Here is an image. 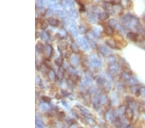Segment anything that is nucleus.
<instances>
[{
	"label": "nucleus",
	"mask_w": 145,
	"mask_h": 128,
	"mask_svg": "<svg viewBox=\"0 0 145 128\" xmlns=\"http://www.w3.org/2000/svg\"><path fill=\"white\" fill-rule=\"evenodd\" d=\"M90 65L95 69H98L101 66L102 63L99 56L95 53H92L89 56Z\"/></svg>",
	"instance_id": "1"
},
{
	"label": "nucleus",
	"mask_w": 145,
	"mask_h": 128,
	"mask_svg": "<svg viewBox=\"0 0 145 128\" xmlns=\"http://www.w3.org/2000/svg\"><path fill=\"white\" fill-rule=\"evenodd\" d=\"M43 53L47 60H49L52 57L53 53V48L49 43H46L43 48Z\"/></svg>",
	"instance_id": "2"
},
{
	"label": "nucleus",
	"mask_w": 145,
	"mask_h": 128,
	"mask_svg": "<svg viewBox=\"0 0 145 128\" xmlns=\"http://www.w3.org/2000/svg\"><path fill=\"white\" fill-rule=\"evenodd\" d=\"M78 44L79 45L80 47H81L84 51H88L89 50V43H88V40L87 38H79L78 39Z\"/></svg>",
	"instance_id": "3"
},
{
	"label": "nucleus",
	"mask_w": 145,
	"mask_h": 128,
	"mask_svg": "<svg viewBox=\"0 0 145 128\" xmlns=\"http://www.w3.org/2000/svg\"><path fill=\"white\" fill-rule=\"evenodd\" d=\"M120 69L119 64H118L117 62L114 63V64H109L108 66V70H109L110 73H111L112 75H117Z\"/></svg>",
	"instance_id": "4"
},
{
	"label": "nucleus",
	"mask_w": 145,
	"mask_h": 128,
	"mask_svg": "<svg viewBox=\"0 0 145 128\" xmlns=\"http://www.w3.org/2000/svg\"><path fill=\"white\" fill-rule=\"evenodd\" d=\"M114 111L111 109H108L105 112V118L106 122H113L114 120Z\"/></svg>",
	"instance_id": "5"
},
{
	"label": "nucleus",
	"mask_w": 145,
	"mask_h": 128,
	"mask_svg": "<svg viewBox=\"0 0 145 128\" xmlns=\"http://www.w3.org/2000/svg\"><path fill=\"white\" fill-rule=\"evenodd\" d=\"M125 111H126V107L124 105H121L118 107L117 110L114 111V116L115 117H117V116L121 117V116L124 115Z\"/></svg>",
	"instance_id": "6"
},
{
	"label": "nucleus",
	"mask_w": 145,
	"mask_h": 128,
	"mask_svg": "<svg viewBox=\"0 0 145 128\" xmlns=\"http://www.w3.org/2000/svg\"><path fill=\"white\" fill-rule=\"evenodd\" d=\"M124 116H125V118L126 119L129 121L132 120L133 118H134V111H133L132 108H131L130 107H126Z\"/></svg>",
	"instance_id": "7"
},
{
	"label": "nucleus",
	"mask_w": 145,
	"mask_h": 128,
	"mask_svg": "<svg viewBox=\"0 0 145 128\" xmlns=\"http://www.w3.org/2000/svg\"><path fill=\"white\" fill-rule=\"evenodd\" d=\"M76 108L78 109V111H79L80 113L82 114L84 116H88L90 115V112L88 111V109H86V107L82 106V105H76L75 107Z\"/></svg>",
	"instance_id": "8"
},
{
	"label": "nucleus",
	"mask_w": 145,
	"mask_h": 128,
	"mask_svg": "<svg viewBox=\"0 0 145 128\" xmlns=\"http://www.w3.org/2000/svg\"><path fill=\"white\" fill-rule=\"evenodd\" d=\"M126 38L128 40L134 41V42H137L138 39H139V35L136 33H135V32H130L126 34Z\"/></svg>",
	"instance_id": "9"
},
{
	"label": "nucleus",
	"mask_w": 145,
	"mask_h": 128,
	"mask_svg": "<svg viewBox=\"0 0 145 128\" xmlns=\"http://www.w3.org/2000/svg\"><path fill=\"white\" fill-rule=\"evenodd\" d=\"M47 76H48L49 81H52V82L55 81L56 80V75L53 69H50L47 72Z\"/></svg>",
	"instance_id": "10"
},
{
	"label": "nucleus",
	"mask_w": 145,
	"mask_h": 128,
	"mask_svg": "<svg viewBox=\"0 0 145 128\" xmlns=\"http://www.w3.org/2000/svg\"><path fill=\"white\" fill-rule=\"evenodd\" d=\"M99 51L100 53L105 56L109 55L110 54V51L107 47H106L105 45H101L99 47Z\"/></svg>",
	"instance_id": "11"
},
{
	"label": "nucleus",
	"mask_w": 145,
	"mask_h": 128,
	"mask_svg": "<svg viewBox=\"0 0 145 128\" xmlns=\"http://www.w3.org/2000/svg\"><path fill=\"white\" fill-rule=\"evenodd\" d=\"M104 32L106 35H107L108 36H112L114 34V28H112L110 26H107L104 29Z\"/></svg>",
	"instance_id": "12"
},
{
	"label": "nucleus",
	"mask_w": 145,
	"mask_h": 128,
	"mask_svg": "<svg viewBox=\"0 0 145 128\" xmlns=\"http://www.w3.org/2000/svg\"><path fill=\"white\" fill-rule=\"evenodd\" d=\"M105 43L106 45L112 49H116L117 48V45H116V41L114 40H112V39H108V40H106L105 41Z\"/></svg>",
	"instance_id": "13"
},
{
	"label": "nucleus",
	"mask_w": 145,
	"mask_h": 128,
	"mask_svg": "<svg viewBox=\"0 0 145 128\" xmlns=\"http://www.w3.org/2000/svg\"><path fill=\"white\" fill-rule=\"evenodd\" d=\"M69 32L75 37L78 36V34H79V31H78V28L76 27L75 25H71L70 26Z\"/></svg>",
	"instance_id": "14"
},
{
	"label": "nucleus",
	"mask_w": 145,
	"mask_h": 128,
	"mask_svg": "<svg viewBox=\"0 0 145 128\" xmlns=\"http://www.w3.org/2000/svg\"><path fill=\"white\" fill-rule=\"evenodd\" d=\"M70 64H71L72 66L73 67H76L79 64V58L78 56L76 54L75 55H73L70 58Z\"/></svg>",
	"instance_id": "15"
},
{
	"label": "nucleus",
	"mask_w": 145,
	"mask_h": 128,
	"mask_svg": "<svg viewBox=\"0 0 145 128\" xmlns=\"http://www.w3.org/2000/svg\"><path fill=\"white\" fill-rule=\"evenodd\" d=\"M48 23L49 25H50L52 27H57L59 25V21L57 19L53 18V17H50V18L48 19Z\"/></svg>",
	"instance_id": "16"
},
{
	"label": "nucleus",
	"mask_w": 145,
	"mask_h": 128,
	"mask_svg": "<svg viewBox=\"0 0 145 128\" xmlns=\"http://www.w3.org/2000/svg\"><path fill=\"white\" fill-rule=\"evenodd\" d=\"M127 84H128L129 85H130V86H134V85H137V83H139V81H138V80L134 76H132L130 78V79L128 80V81H126Z\"/></svg>",
	"instance_id": "17"
},
{
	"label": "nucleus",
	"mask_w": 145,
	"mask_h": 128,
	"mask_svg": "<svg viewBox=\"0 0 145 128\" xmlns=\"http://www.w3.org/2000/svg\"><path fill=\"white\" fill-rule=\"evenodd\" d=\"M121 77L123 80H124V81H127L132 77V76L127 71H123L122 73H121Z\"/></svg>",
	"instance_id": "18"
},
{
	"label": "nucleus",
	"mask_w": 145,
	"mask_h": 128,
	"mask_svg": "<svg viewBox=\"0 0 145 128\" xmlns=\"http://www.w3.org/2000/svg\"><path fill=\"white\" fill-rule=\"evenodd\" d=\"M84 120L85 122L91 126H94L95 125V121L94 119H93L92 118L90 117V116H84Z\"/></svg>",
	"instance_id": "19"
},
{
	"label": "nucleus",
	"mask_w": 145,
	"mask_h": 128,
	"mask_svg": "<svg viewBox=\"0 0 145 128\" xmlns=\"http://www.w3.org/2000/svg\"><path fill=\"white\" fill-rule=\"evenodd\" d=\"M70 48L72 52L75 54H78L79 52V45L76 42H72L71 45H70Z\"/></svg>",
	"instance_id": "20"
},
{
	"label": "nucleus",
	"mask_w": 145,
	"mask_h": 128,
	"mask_svg": "<svg viewBox=\"0 0 145 128\" xmlns=\"http://www.w3.org/2000/svg\"><path fill=\"white\" fill-rule=\"evenodd\" d=\"M108 102V97L105 94H101L99 97V104L105 105Z\"/></svg>",
	"instance_id": "21"
},
{
	"label": "nucleus",
	"mask_w": 145,
	"mask_h": 128,
	"mask_svg": "<svg viewBox=\"0 0 145 128\" xmlns=\"http://www.w3.org/2000/svg\"><path fill=\"white\" fill-rule=\"evenodd\" d=\"M74 121L75 120H70L65 121L64 124H63V128H70V126H72L73 124H75L76 123Z\"/></svg>",
	"instance_id": "22"
},
{
	"label": "nucleus",
	"mask_w": 145,
	"mask_h": 128,
	"mask_svg": "<svg viewBox=\"0 0 145 128\" xmlns=\"http://www.w3.org/2000/svg\"><path fill=\"white\" fill-rule=\"evenodd\" d=\"M98 17H99V19L101 21H105V20L108 18L109 14H108V13L106 12H101L99 14Z\"/></svg>",
	"instance_id": "23"
},
{
	"label": "nucleus",
	"mask_w": 145,
	"mask_h": 128,
	"mask_svg": "<svg viewBox=\"0 0 145 128\" xmlns=\"http://www.w3.org/2000/svg\"><path fill=\"white\" fill-rule=\"evenodd\" d=\"M86 37H87V38L89 39V40H94L95 39L97 38L92 30H90L88 32H87Z\"/></svg>",
	"instance_id": "24"
},
{
	"label": "nucleus",
	"mask_w": 145,
	"mask_h": 128,
	"mask_svg": "<svg viewBox=\"0 0 145 128\" xmlns=\"http://www.w3.org/2000/svg\"><path fill=\"white\" fill-rule=\"evenodd\" d=\"M40 38L42 40L45 41H47L50 38V36H49V34H48V32L43 31L40 34Z\"/></svg>",
	"instance_id": "25"
},
{
	"label": "nucleus",
	"mask_w": 145,
	"mask_h": 128,
	"mask_svg": "<svg viewBox=\"0 0 145 128\" xmlns=\"http://www.w3.org/2000/svg\"><path fill=\"white\" fill-rule=\"evenodd\" d=\"M44 45H43L41 43H38L36 45V50L39 54H41L43 52Z\"/></svg>",
	"instance_id": "26"
},
{
	"label": "nucleus",
	"mask_w": 145,
	"mask_h": 128,
	"mask_svg": "<svg viewBox=\"0 0 145 128\" xmlns=\"http://www.w3.org/2000/svg\"><path fill=\"white\" fill-rule=\"evenodd\" d=\"M54 63L57 66L59 67H61L63 64V58H62L61 56L58 57V58H56V59L54 60Z\"/></svg>",
	"instance_id": "27"
},
{
	"label": "nucleus",
	"mask_w": 145,
	"mask_h": 128,
	"mask_svg": "<svg viewBox=\"0 0 145 128\" xmlns=\"http://www.w3.org/2000/svg\"><path fill=\"white\" fill-rule=\"evenodd\" d=\"M118 24V22L117 20H116L115 19H110L108 21V25L109 26L112 27V28H114V29H116V26Z\"/></svg>",
	"instance_id": "28"
},
{
	"label": "nucleus",
	"mask_w": 145,
	"mask_h": 128,
	"mask_svg": "<svg viewBox=\"0 0 145 128\" xmlns=\"http://www.w3.org/2000/svg\"><path fill=\"white\" fill-rule=\"evenodd\" d=\"M106 82V80L105 78L103 76L99 77V78L97 80V83L99 85H104Z\"/></svg>",
	"instance_id": "29"
},
{
	"label": "nucleus",
	"mask_w": 145,
	"mask_h": 128,
	"mask_svg": "<svg viewBox=\"0 0 145 128\" xmlns=\"http://www.w3.org/2000/svg\"><path fill=\"white\" fill-rule=\"evenodd\" d=\"M69 14L70 15V16H72V17H73V18H75V19H77L78 17V12H77V11L76 10H75V9H72V10H70L69 12Z\"/></svg>",
	"instance_id": "30"
},
{
	"label": "nucleus",
	"mask_w": 145,
	"mask_h": 128,
	"mask_svg": "<svg viewBox=\"0 0 145 128\" xmlns=\"http://www.w3.org/2000/svg\"><path fill=\"white\" fill-rule=\"evenodd\" d=\"M104 86V89L105 90V91L106 93H108L110 92V91L111 90V87H112V85L111 83H110L109 81H106L105 83V85H103Z\"/></svg>",
	"instance_id": "31"
},
{
	"label": "nucleus",
	"mask_w": 145,
	"mask_h": 128,
	"mask_svg": "<svg viewBox=\"0 0 145 128\" xmlns=\"http://www.w3.org/2000/svg\"><path fill=\"white\" fill-rule=\"evenodd\" d=\"M88 43H89V45L90 46L91 48H92L93 49H96L97 48V45L95 41H94V40H89V39H88Z\"/></svg>",
	"instance_id": "32"
},
{
	"label": "nucleus",
	"mask_w": 145,
	"mask_h": 128,
	"mask_svg": "<svg viewBox=\"0 0 145 128\" xmlns=\"http://www.w3.org/2000/svg\"><path fill=\"white\" fill-rule=\"evenodd\" d=\"M78 31H79V34H85L86 33V29L85 27V26L83 25H81L79 26L78 27Z\"/></svg>",
	"instance_id": "33"
},
{
	"label": "nucleus",
	"mask_w": 145,
	"mask_h": 128,
	"mask_svg": "<svg viewBox=\"0 0 145 128\" xmlns=\"http://www.w3.org/2000/svg\"><path fill=\"white\" fill-rule=\"evenodd\" d=\"M67 48V43L65 41H62V42L59 43V45H58V49H61V50H65Z\"/></svg>",
	"instance_id": "34"
},
{
	"label": "nucleus",
	"mask_w": 145,
	"mask_h": 128,
	"mask_svg": "<svg viewBox=\"0 0 145 128\" xmlns=\"http://www.w3.org/2000/svg\"><path fill=\"white\" fill-rule=\"evenodd\" d=\"M92 30L94 31V34H95L97 38H99V37L101 36L102 32H101V30H99V29H98V28H94Z\"/></svg>",
	"instance_id": "35"
},
{
	"label": "nucleus",
	"mask_w": 145,
	"mask_h": 128,
	"mask_svg": "<svg viewBox=\"0 0 145 128\" xmlns=\"http://www.w3.org/2000/svg\"><path fill=\"white\" fill-rule=\"evenodd\" d=\"M55 14L57 16H58V17H64L67 16V14H66L65 12H63V11H56V13H55Z\"/></svg>",
	"instance_id": "36"
},
{
	"label": "nucleus",
	"mask_w": 145,
	"mask_h": 128,
	"mask_svg": "<svg viewBox=\"0 0 145 128\" xmlns=\"http://www.w3.org/2000/svg\"><path fill=\"white\" fill-rule=\"evenodd\" d=\"M39 109L41 111H46L48 110V106L46 105L45 104H43V103H41L39 105Z\"/></svg>",
	"instance_id": "37"
},
{
	"label": "nucleus",
	"mask_w": 145,
	"mask_h": 128,
	"mask_svg": "<svg viewBox=\"0 0 145 128\" xmlns=\"http://www.w3.org/2000/svg\"><path fill=\"white\" fill-rule=\"evenodd\" d=\"M36 126H38V128H44L45 126L43 122H41L40 120H39L38 118H37V117H36Z\"/></svg>",
	"instance_id": "38"
},
{
	"label": "nucleus",
	"mask_w": 145,
	"mask_h": 128,
	"mask_svg": "<svg viewBox=\"0 0 145 128\" xmlns=\"http://www.w3.org/2000/svg\"><path fill=\"white\" fill-rule=\"evenodd\" d=\"M65 118V113L63 111H60L58 113V119L59 121H63Z\"/></svg>",
	"instance_id": "39"
},
{
	"label": "nucleus",
	"mask_w": 145,
	"mask_h": 128,
	"mask_svg": "<svg viewBox=\"0 0 145 128\" xmlns=\"http://www.w3.org/2000/svg\"><path fill=\"white\" fill-rule=\"evenodd\" d=\"M48 21L46 22V21H43L41 22V29H42V30H45L46 29L48 28Z\"/></svg>",
	"instance_id": "40"
},
{
	"label": "nucleus",
	"mask_w": 145,
	"mask_h": 128,
	"mask_svg": "<svg viewBox=\"0 0 145 128\" xmlns=\"http://www.w3.org/2000/svg\"><path fill=\"white\" fill-rule=\"evenodd\" d=\"M108 62L109 64L116 63V58H115V56L113 55L110 56L109 57H108Z\"/></svg>",
	"instance_id": "41"
},
{
	"label": "nucleus",
	"mask_w": 145,
	"mask_h": 128,
	"mask_svg": "<svg viewBox=\"0 0 145 128\" xmlns=\"http://www.w3.org/2000/svg\"><path fill=\"white\" fill-rule=\"evenodd\" d=\"M45 15L48 18H50V17H52L53 15V12L51 10V9H48V10H46V12H45Z\"/></svg>",
	"instance_id": "42"
},
{
	"label": "nucleus",
	"mask_w": 145,
	"mask_h": 128,
	"mask_svg": "<svg viewBox=\"0 0 145 128\" xmlns=\"http://www.w3.org/2000/svg\"><path fill=\"white\" fill-rule=\"evenodd\" d=\"M64 69L60 68L58 71V77H59L60 79H62L64 76Z\"/></svg>",
	"instance_id": "43"
},
{
	"label": "nucleus",
	"mask_w": 145,
	"mask_h": 128,
	"mask_svg": "<svg viewBox=\"0 0 145 128\" xmlns=\"http://www.w3.org/2000/svg\"><path fill=\"white\" fill-rule=\"evenodd\" d=\"M41 99H42V100L45 103H50L51 102V98H49V97L47 96H43L42 97H41Z\"/></svg>",
	"instance_id": "44"
},
{
	"label": "nucleus",
	"mask_w": 145,
	"mask_h": 128,
	"mask_svg": "<svg viewBox=\"0 0 145 128\" xmlns=\"http://www.w3.org/2000/svg\"><path fill=\"white\" fill-rule=\"evenodd\" d=\"M88 91H89V93H90V94H95L97 91V89L95 87H94V86H92V87H90Z\"/></svg>",
	"instance_id": "45"
},
{
	"label": "nucleus",
	"mask_w": 145,
	"mask_h": 128,
	"mask_svg": "<svg viewBox=\"0 0 145 128\" xmlns=\"http://www.w3.org/2000/svg\"><path fill=\"white\" fill-rule=\"evenodd\" d=\"M74 70H75V69H74V67L73 66H70L67 68V72L69 73L70 75H74Z\"/></svg>",
	"instance_id": "46"
},
{
	"label": "nucleus",
	"mask_w": 145,
	"mask_h": 128,
	"mask_svg": "<svg viewBox=\"0 0 145 128\" xmlns=\"http://www.w3.org/2000/svg\"><path fill=\"white\" fill-rule=\"evenodd\" d=\"M67 83H68V87H69L70 89H72V88L74 87V81H73L72 80V79L68 80Z\"/></svg>",
	"instance_id": "47"
},
{
	"label": "nucleus",
	"mask_w": 145,
	"mask_h": 128,
	"mask_svg": "<svg viewBox=\"0 0 145 128\" xmlns=\"http://www.w3.org/2000/svg\"><path fill=\"white\" fill-rule=\"evenodd\" d=\"M139 91L141 96H145V87H141L139 88Z\"/></svg>",
	"instance_id": "48"
},
{
	"label": "nucleus",
	"mask_w": 145,
	"mask_h": 128,
	"mask_svg": "<svg viewBox=\"0 0 145 128\" xmlns=\"http://www.w3.org/2000/svg\"><path fill=\"white\" fill-rule=\"evenodd\" d=\"M36 84H38V85H41V83H42V80H41L39 76H36Z\"/></svg>",
	"instance_id": "49"
},
{
	"label": "nucleus",
	"mask_w": 145,
	"mask_h": 128,
	"mask_svg": "<svg viewBox=\"0 0 145 128\" xmlns=\"http://www.w3.org/2000/svg\"><path fill=\"white\" fill-rule=\"evenodd\" d=\"M61 95L63 96H69L70 93H68L67 91H65V90H61Z\"/></svg>",
	"instance_id": "50"
},
{
	"label": "nucleus",
	"mask_w": 145,
	"mask_h": 128,
	"mask_svg": "<svg viewBox=\"0 0 145 128\" xmlns=\"http://www.w3.org/2000/svg\"><path fill=\"white\" fill-rule=\"evenodd\" d=\"M61 103H62V104L64 105L65 107H66L67 108H68L69 107V106H68V104L66 102H65V101H61Z\"/></svg>",
	"instance_id": "51"
},
{
	"label": "nucleus",
	"mask_w": 145,
	"mask_h": 128,
	"mask_svg": "<svg viewBox=\"0 0 145 128\" xmlns=\"http://www.w3.org/2000/svg\"><path fill=\"white\" fill-rule=\"evenodd\" d=\"M70 128H77V127H76V126H75V124H73L72 126H70Z\"/></svg>",
	"instance_id": "52"
},
{
	"label": "nucleus",
	"mask_w": 145,
	"mask_h": 128,
	"mask_svg": "<svg viewBox=\"0 0 145 128\" xmlns=\"http://www.w3.org/2000/svg\"><path fill=\"white\" fill-rule=\"evenodd\" d=\"M126 128H134V127H133V126H128Z\"/></svg>",
	"instance_id": "53"
},
{
	"label": "nucleus",
	"mask_w": 145,
	"mask_h": 128,
	"mask_svg": "<svg viewBox=\"0 0 145 128\" xmlns=\"http://www.w3.org/2000/svg\"><path fill=\"white\" fill-rule=\"evenodd\" d=\"M52 1H54V0H52Z\"/></svg>",
	"instance_id": "54"
}]
</instances>
